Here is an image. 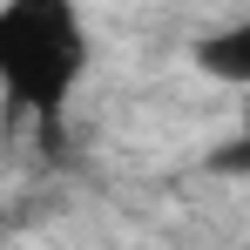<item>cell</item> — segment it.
Instances as JSON below:
<instances>
[{"instance_id": "obj_2", "label": "cell", "mask_w": 250, "mask_h": 250, "mask_svg": "<svg viewBox=\"0 0 250 250\" xmlns=\"http://www.w3.org/2000/svg\"><path fill=\"white\" fill-rule=\"evenodd\" d=\"M189 68L216 88H250V14L237 21H216L189 41Z\"/></svg>"}, {"instance_id": "obj_1", "label": "cell", "mask_w": 250, "mask_h": 250, "mask_svg": "<svg viewBox=\"0 0 250 250\" xmlns=\"http://www.w3.org/2000/svg\"><path fill=\"white\" fill-rule=\"evenodd\" d=\"M95 41L82 0H7L0 7V88L14 115H61L82 88Z\"/></svg>"}]
</instances>
